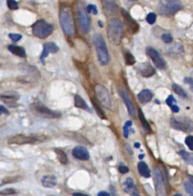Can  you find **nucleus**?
Listing matches in <instances>:
<instances>
[{
    "instance_id": "obj_1",
    "label": "nucleus",
    "mask_w": 193,
    "mask_h": 196,
    "mask_svg": "<svg viewBox=\"0 0 193 196\" xmlns=\"http://www.w3.org/2000/svg\"><path fill=\"white\" fill-rule=\"evenodd\" d=\"M60 22L62 31L65 34L72 37L76 33V24L73 15V11L69 6L62 5L60 9Z\"/></svg>"
},
{
    "instance_id": "obj_2",
    "label": "nucleus",
    "mask_w": 193,
    "mask_h": 196,
    "mask_svg": "<svg viewBox=\"0 0 193 196\" xmlns=\"http://www.w3.org/2000/svg\"><path fill=\"white\" fill-rule=\"evenodd\" d=\"M107 37L114 45H119L123 37V24L120 19H110L107 26Z\"/></svg>"
},
{
    "instance_id": "obj_3",
    "label": "nucleus",
    "mask_w": 193,
    "mask_h": 196,
    "mask_svg": "<svg viewBox=\"0 0 193 196\" xmlns=\"http://www.w3.org/2000/svg\"><path fill=\"white\" fill-rule=\"evenodd\" d=\"M93 43L94 45H95L100 64L102 66L107 65L110 61V56H109L107 46H106V43L104 41L103 37H102L100 34H96L95 36L93 37Z\"/></svg>"
},
{
    "instance_id": "obj_4",
    "label": "nucleus",
    "mask_w": 193,
    "mask_h": 196,
    "mask_svg": "<svg viewBox=\"0 0 193 196\" xmlns=\"http://www.w3.org/2000/svg\"><path fill=\"white\" fill-rule=\"evenodd\" d=\"M48 139V137L44 135H32V136H27V135H15L11 137L10 139H8V144H17V146H22V144H37L44 142Z\"/></svg>"
},
{
    "instance_id": "obj_5",
    "label": "nucleus",
    "mask_w": 193,
    "mask_h": 196,
    "mask_svg": "<svg viewBox=\"0 0 193 196\" xmlns=\"http://www.w3.org/2000/svg\"><path fill=\"white\" fill-rule=\"evenodd\" d=\"M77 19L80 23V27L81 31L85 34H87L91 29V18L89 17V13L87 9H85L83 4L78 2L77 5Z\"/></svg>"
},
{
    "instance_id": "obj_6",
    "label": "nucleus",
    "mask_w": 193,
    "mask_h": 196,
    "mask_svg": "<svg viewBox=\"0 0 193 196\" xmlns=\"http://www.w3.org/2000/svg\"><path fill=\"white\" fill-rule=\"evenodd\" d=\"M32 31H33V34L37 37L44 39L46 37H48L50 34L53 33L54 27L51 24H49V23H47L45 20L40 19V20H37V22L33 24Z\"/></svg>"
},
{
    "instance_id": "obj_7",
    "label": "nucleus",
    "mask_w": 193,
    "mask_h": 196,
    "mask_svg": "<svg viewBox=\"0 0 193 196\" xmlns=\"http://www.w3.org/2000/svg\"><path fill=\"white\" fill-rule=\"evenodd\" d=\"M31 110L34 112L35 116L47 118V119H55V118H60V113L51 110L50 108L45 106L44 104L41 103L40 101H35L31 105Z\"/></svg>"
},
{
    "instance_id": "obj_8",
    "label": "nucleus",
    "mask_w": 193,
    "mask_h": 196,
    "mask_svg": "<svg viewBox=\"0 0 193 196\" xmlns=\"http://www.w3.org/2000/svg\"><path fill=\"white\" fill-rule=\"evenodd\" d=\"M154 173V184L157 196H166V184L164 181V174L159 167H155L153 169Z\"/></svg>"
},
{
    "instance_id": "obj_9",
    "label": "nucleus",
    "mask_w": 193,
    "mask_h": 196,
    "mask_svg": "<svg viewBox=\"0 0 193 196\" xmlns=\"http://www.w3.org/2000/svg\"><path fill=\"white\" fill-rule=\"evenodd\" d=\"M182 9V4L179 1H161L158 6V11L164 17L175 14Z\"/></svg>"
},
{
    "instance_id": "obj_10",
    "label": "nucleus",
    "mask_w": 193,
    "mask_h": 196,
    "mask_svg": "<svg viewBox=\"0 0 193 196\" xmlns=\"http://www.w3.org/2000/svg\"><path fill=\"white\" fill-rule=\"evenodd\" d=\"M95 92H96V96L98 98V101H100L104 107L108 109H112L113 105H112L111 97H110V94L108 92V90L106 89V87H104L102 84L98 83L95 85Z\"/></svg>"
},
{
    "instance_id": "obj_11",
    "label": "nucleus",
    "mask_w": 193,
    "mask_h": 196,
    "mask_svg": "<svg viewBox=\"0 0 193 196\" xmlns=\"http://www.w3.org/2000/svg\"><path fill=\"white\" fill-rule=\"evenodd\" d=\"M170 125L184 132H192L193 131V121L188 118H172L170 120Z\"/></svg>"
},
{
    "instance_id": "obj_12",
    "label": "nucleus",
    "mask_w": 193,
    "mask_h": 196,
    "mask_svg": "<svg viewBox=\"0 0 193 196\" xmlns=\"http://www.w3.org/2000/svg\"><path fill=\"white\" fill-rule=\"evenodd\" d=\"M146 54H147V56L152 60V61L154 62V64L157 68H159L161 70H164L166 68L165 60H164V57L161 56L160 53L156 49L152 48V47H147Z\"/></svg>"
},
{
    "instance_id": "obj_13",
    "label": "nucleus",
    "mask_w": 193,
    "mask_h": 196,
    "mask_svg": "<svg viewBox=\"0 0 193 196\" xmlns=\"http://www.w3.org/2000/svg\"><path fill=\"white\" fill-rule=\"evenodd\" d=\"M118 91H119L120 96L121 97V99H123V101H124L125 105H126L129 115L134 118V117L136 116L135 105H134L133 101H132V99H131V98H130L128 92H127L125 89L121 88V87H119V88H118Z\"/></svg>"
},
{
    "instance_id": "obj_14",
    "label": "nucleus",
    "mask_w": 193,
    "mask_h": 196,
    "mask_svg": "<svg viewBox=\"0 0 193 196\" xmlns=\"http://www.w3.org/2000/svg\"><path fill=\"white\" fill-rule=\"evenodd\" d=\"M121 14H123L124 22L126 23V25L129 28V30L131 31L132 33L136 34L138 31H139V29H140V27H139V25H138V23L135 20H134V19L131 17V15H130L127 13V11H125V10H123V9L121 10Z\"/></svg>"
},
{
    "instance_id": "obj_15",
    "label": "nucleus",
    "mask_w": 193,
    "mask_h": 196,
    "mask_svg": "<svg viewBox=\"0 0 193 196\" xmlns=\"http://www.w3.org/2000/svg\"><path fill=\"white\" fill-rule=\"evenodd\" d=\"M58 47L56 43L54 42H47L45 43L44 45H43V51H42V55L40 56V60L42 61V63L44 64V60L48 57V55L50 53H57L58 52Z\"/></svg>"
},
{
    "instance_id": "obj_16",
    "label": "nucleus",
    "mask_w": 193,
    "mask_h": 196,
    "mask_svg": "<svg viewBox=\"0 0 193 196\" xmlns=\"http://www.w3.org/2000/svg\"><path fill=\"white\" fill-rule=\"evenodd\" d=\"M72 154L76 159L77 160H81V161H86L90 158V154L88 150L86 149L84 146H77L73 149Z\"/></svg>"
},
{
    "instance_id": "obj_17",
    "label": "nucleus",
    "mask_w": 193,
    "mask_h": 196,
    "mask_svg": "<svg viewBox=\"0 0 193 196\" xmlns=\"http://www.w3.org/2000/svg\"><path fill=\"white\" fill-rule=\"evenodd\" d=\"M137 69L143 78H150L155 74V69L149 63H141L138 66Z\"/></svg>"
},
{
    "instance_id": "obj_18",
    "label": "nucleus",
    "mask_w": 193,
    "mask_h": 196,
    "mask_svg": "<svg viewBox=\"0 0 193 196\" xmlns=\"http://www.w3.org/2000/svg\"><path fill=\"white\" fill-rule=\"evenodd\" d=\"M41 184L45 187H55L57 186V181L56 176L54 175H45L41 179Z\"/></svg>"
},
{
    "instance_id": "obj_19",
    "label": "nucleus",
    "mask_w": 193,
    "mask_h": 196,
    "mask_svg": "<svg viewBox=\"0 0 193 196\" xmlns=\"http://www.w3.org/2000/svg\"><path fill=\"white\" fill-rule=\"evenodd\" d=\"M153 98V94L150 90L148 89H143L139 93L138 95V100H139L141 103H149Z\"/></svg>"
},
{
    "instance_id": "obj_20",
    "label": "nucleus",
    "mask_w": 193,
    "mask_h": 196,
    "mask_svg": "<svg viewBox=\"0 0 193 196\" xmlns=\"http://www.w3.org/2000/svg\"><path fill=\"white\" fill-rule=\"evenodd\" d=\"M8 50L10 51L11 54L15 55L19 57H26V52L25 49L22 48L20 46H14V45H9L8 46Z\"/></svg>"
},
{
    "instance_id": "obj_21",
    "label": "nucleus",
    "mask_w": 193,
    "mask_h": 196,
    "mask_svg": "<svg viewBox=\"0 0 193 196\" xmlns=\"http://www.w3.org/2000/svg\"><path fill=\"white\" fill-rule=\"evenodd\" d=\"M138 171L141 174V176H143L144 178H149L151 175L150 169L148 168L147 164L144 162H140L138 164Z\"/></svg>"
},
{
    "instance_id": "obj_22",
    "label": "nucleus",
    "mask_w": 193,
    "mask_h": 196,
    "mask_svg": "<svg viewBox=\"0 0 193 196\" xmlns=\"http://www.w3.org/2000/svg\"><path fill=\"white\" fill-rule=\"evenodd\" d=\"M103 10L107 14H112L117 11V5L113 1H102Z\"/></svg>"
},
{
    "instance_id": "obj_23",
    "label": "nucleus",
    "mask_w": 193,
    "mask_h": 196,
    "mask_svg": "<svg viewBox=\"0 0 193 196\" xmlns=\"http://www.w3.org/2000/svg\"><path fill=\"white\" fill-rule=\"evenodd\" d=\"M75 106L80 109H85V110L90 111V109L88 107L87 103H85V101L82 99L80 95H76L75 96Z\"/></svg>"
},
{
    "instance_id": "obj_24",
    "label": "nucleus",
    "mask_w": 193,
    "mask_h": 196,
    "mask_svg": "<svg viewBox=\"0 0 193 196\" xmlns=\"http://www.w3.org/2000/svg\"><path fill=\"white\" fill-rule=\"evenodd\" d=\"M139 118H140L141 126L143 127L144 131L147 132V133H150V132H151V126H150V124H149L148 121H146V119L144 118L143 113V111L141 110V109H139Z\"/></svg>"
},
{
    "instance_id": "obj_25",
    "label": "nucleus",
    "mask_w": 193,
    "mask_h": 196,
    "mask_svg": "<svg viewBox=\"0 0 193 196\" xmlns=\"http://www.w3.org/2000/svg\"><path fill=\"white\" fill-rule=\"evenodd\" d=\"M55 152H56V154L57 156L58 161H60L62 164H66L67 162H68V158H67V155L65 152L63 150L60 149V148H55Z\"/></svg>"
},
{
    "instance_id": "obj_26",
    "label": "nucleus",
    "mask_w": 193,
    "mask_h": 196,
    "mask_svg": "<svg viewBox=\"0 0 193 196\" xmlns=\"http://www.w3.org/2000/svg\"><path fill=\"white\" fill-rule=\"evenodd\" d=\"M175 103H176V100L174 99V97L171 96V95L167 97V99H166V104L171 108V110L174 112V113H178L180 109H179V107H178V105L175 104Z\"/></svg>"
},
{
    "instance_id": "obj_27",
    "label": "nucleus",
    "mask_w": 193,
    "mask_h": 196,
    "mask_svg": "<svg viewBox=\"0 0 193 196\" xmlns=\"http://www.w3.org/2000/svg\"><path fill=\"white\" fill-rule=\"evenodd\" d=\"M184 186L187 190V192L189 195L193 196V176H189V177H188V180L184 182Z\"/></svg>"
},
{
    "instance_id": "obj_28",
    "label": "nucleus",
    "mask_w": 193,
    "mask_h": 196,
    "mask_svg": "<svg viewBox=\"0 0 193 196\" xmlns=\"http://www.w3.org/2000/svg\"><path fill=\"white\" fill-rule=\"evenodd\" d=\"M123 187L125 192H130L132 190L135 189V185H134V181L132 178H127L123 183Z\"/></svg>"
},
{
    "instance_id": "obj_29",
    "label": "nucleus",
    "mask_w": 193,
    "mask_h": 196,
    "mask_svg": "<svg viewBox=\"0 0 193 196\" xmlns=\"http://www.w3.org/2000/svg\"><path fill=\"white\" fill-rule=\"evenodd\" d=\"M91 101H92V103H93V106H94V108H95V110L97 111V113H98V115L100 116L101 119H105V114H104V112H103V110L100 108V104H98L97 101H96V100L94 99V98H91Z\"/></svg>"
},
{
    "instance_id": "obj_30",
    "label": "nucleus",
    "mask_w": 193,
    "mask_h": 196,
    "mask_svg": "<svg viewBox=\"0 0 193 196\" xmlns=\"http://www.w3.org/2000/svg\"><path fill=\"white\" fill-rule=\"evenodd\" d=\"M172 89H173V91H174L177 95H179L180 97H182V98H187V93H186V91L181 87L180 85H178V84H173L172 85Z\"/></svg>"
},
{
    "instance_id": "obj_31",
    "label": "nucleus",
    "mask_w": 193,
    "mask_h": 196,
    "mask_svg": "<svg viewBox=\"0 0 193 196\" xmlns=\"http://www.w3.org/2000/svg\"><path fill=\"white\" fill-rule=\"evenodd\" d=\"M124 60H125V63L127 65H134L136 63L135 57H134L133 55L130 52H128V51H126L124 54Z\"/></svg>"
},
{
    "instance_id": "obj_32",
    "label": "nucleus",
    "mask_w": 193,
    "mask_h": 196,
    "mask_svg": "<svg viewBox=\"0 0 193 196\" xmlns=\"http://www.w3.org/2000/svg\"><path fill=\"white\" fill-rule=\"evenodd\" d=\"M179 155L182 156L183 159L186 161V162H187L188 164H193V155L187 153L186 150H181V151H179Z\"/></svg>"
},
{
    "instance_id": "obj_33",
    "label": "nucleus",
    "mask_w": 193,
    "mask_h": 196,
    "mask_svg": "<svg viewBox=\"0 0 193 196\" xmlns=\"http://www.w3.org/2000/svg\"><path fill=\"white\" fill-rule=\"evenodd\" d=\"M161 40H163L164 43H166V44H169V43H171L172 40H173V37L170 34H164L163 36H161Z\"/></svg>"
},
{
    "instance_id": "obj_34",
    "label": "nucleus",
    "mask_w": 193,
    "mask_h": 196,
    "mask_svg": "<svg viewBox=\"0 0 193 196\" xmlns=\"http://www.w3.org/2000/svg\"><path fill=\"white\" fill-rule=\"evenodd\" d=\"M156 18H157V15L154 14V13H149L146 17V21L149 23V24H154L155 21H156Z\"/></svg>"
},
{
    "instance_id": "obj_35",
    "label": "nucleus",
    "mask_w": 193,
    "mask_h": 196,
    "mask_svg": "<svg viewBox=\"0 0 193 196\" xmlns=\"http://www.w3.org/2000/svg\"><path fill=\"white\" fill-rule=\"evenodd\" d=\"M86 9H87V11L89 14H98V9H97V6L96 5H93V4H89L86 7Z\"/></svg>"
},
{
    "instance_id": "obj_36",
    "label": "nucleus",
    "mask_w": 193,
    "mask_h": 196,
    "mask_svg": "<svg viewBox=\"0 0 193 196\" xmlns=\"http://www.w3.org/2000/svg\"><path fill=\"white\" fill-rule=\"evenodd\" d=\"M7 5L11 10H17L18 9V3L17 1H14V0H8Z\"/></svg>"
},
{
    "instance_id": "obj_37",
    "label": "nucleus",
    "mask_w": 193,
    "mask_h": 196,
    "mask_svg": "<svg viewBox=\"0 0 193 196\" xmlns=\"http://www.w3.org/2000/svg\"><path fill=\"white\" fill-rule=\"evenodd\" d=\"M132 125V121H128L125 123V124L123 125V135L125 138H128V128Z\"/></svg>"
},
{
    "instance_id": "obj_38",
    "label": "nucleus",
    "mask_w": 193,
    "mask_h": 196,
    "mask_svg": "<svg viewBox=\"0 0 193 196\" xmlns=\"http://www.w3.org/2000/svg\"><path fill=\"white\" fill-rule=\"evenodd\" d=\"M186 144L190 150H193V136H187L186 138Z\"/></svg>"
},
{
    "instance_id": "obj_39",
    "label": "nucleus",
    "mask_w": 193,
    "mask_h": 196,
    "mask_svg": "<svg viewBox=\"0 0 193 196\" xmlns=\"http://www.w3.org/2000/svg\"><path fill=\"white\" fill-rule=\"evenodd\" d=\"M9 37H10L13 41L17 42V41H19V40H20V39L22 38V36H21L20 34H9Z\"/></svg>"
},
{
    "instance_id": "obj_40",
    "label": "nucleus",
    "mask_w": 193,
    "mask_h": 196,
    "mask_svg": "<svg viewBox=\"0 0 193 196\" xmlns=\"http://www.w3.org/2000/svg\"><path fill=\"white\" fill-rule=\"evenodd\" d=\"M15 193H17V191L13 189H7V190H1L2 195H11V194H15Z\"/></svg>"
},
{
    "instance_id": "obj_41",
    "label": "nucleus",
    "mask_w": 193,
    "mask_h": 196,
    "mask_svg": "<svg viewBox=\"0 0 193 196\" xmlns=\"http://www.w3.org/2000/svg\"><path fill=\"white\" fill-rule=\"evenodd\" d=\"M21 178H5L3 180V181L1 182V186H3V185H6L7 183H11V182H15V181H17V180H20Z\"/></svg>"
},
{
    "instance_id": "obj_42",
    "label": "nucleus",
    "mask_w": 193,
    "mask_h": 196,
    "mask_svg": "<svg viewBox=\"0 0 193 196\" xmlns=\"http://www.w3.org/2000/svg\"><path fill=\"white\" fill-rule=\"evenodd\" d=\"M184 82L189 85L190 89L193 90V78H184Z\"/></svg>"
},
{
    "instance_id": "obj_43",
    "label": "nucleus",
    "mask_w": 193,
    "mask_h": 196,
    "mask_svg": "<svg viewBox=\"0 0 193 196\" xmlns=\"http://www.w3.org/2000/svg\"><path fill=\"white\" fill-rule=\"evenodd\" d=\"M119 171L121 172V173L125 174V173H127V172L129 171V168H128L126 166H123V164H121V166L119 167Z\"/></svg>"
},
{
    "instance_id": "obj_44",
    "label": "nucleus",
    "mask_w": 193,
    "mask_h": 196,
    "mask_svg": "<svg viewBox=\"0 0 193 196\" xmlns=\"http://www.w3.org/2000/svg\"><path fill=\"white\" fill-rule=\"evenodd\" d=\"M0 111H1V113H4V114H9V110L5 106H3V105L0 106Z\"/></svg>"
},
{
    "instance_id": "obj_45",
    "label": "nucleus",
    "mask_w": 193,
    "mask_h": 196,
    "mask_svg": "<svg viewBox=\"0 0 193 196\" xmlns=\"http://www.w3.org/2000/svg\"><path fill=\"white\" fill-rule=\"evenodd\" d=\"M98 196H111L108 192H106V191H100V192H98Z\"/></svg>"
},
{
    "instance_id": "obj_46",
    "label": "nucleus",
    "mask_w": 193,
    "mask_h": 196,
    "mask_svg": "<svg viewBox=\"0 0 193 196\" xmlns=\"http://www.w3.org/2000/svg\"><path fill=\"white\" fill-rule=\"evenodd\" d=\"M73 196H88V195L80 193V192H75V193H73Z\"/></svg>"
},
{
    "instance_id": "obj_47",
    "label": "nucleus",
    "mask_w": 193,
    "mask_h": 196,
    "mask_svg": "<svg viewBox=\"0 0 193 196\" xmlns=\"http://www.w3.org/2000/svg\"><path fill=\"white\" fill-rule=\"evenodd\" d=\"M140 146H141V144H140L139 143H136V144H135V147H136V148H140Z\"/></svg>"
},
{
    "instance_id": "obj_48",
    "label": "nucleus",
    "mask_w": 193,
    "mask_h": 196,
    "mask_svg": "<svg viewBox=\"0 0 193 196\" xmlns=\"http://www.w3.org/2000/svg\"><path fill=\"white\" fill-rule=\"evenodd\" d=\"M98 26H100V27H103V24H102L101 21H98Z\"/></svg>"
},
{
    "instance_id": "obj_49",
    "label": "nucleus",
    "mask_w": 193,
    "mask_h": 196,
    "mask_svg": "<svg viewBox=\"0 0 193 196\" xmlns=\"http://www.w3.org/2000/svg\"><path fill=\"white\" fill-rule=\"evenodd\" d=\"M143 155H140V159H143Z\"/></svg>"
},
{
    "instance_id": "obj_50",
    "label": "nucleus",
    "mask_w": 193,
    "mask_h": 196,
    "mask_svg": "<svg viewBox=\"0 0 193 196\" xmlns=\"http://www.w3.org/2000/svg\"><path fill=\"white\" fill-rule=\"evenodd\" d=\"M174 196H182V195H181V194H179V193H177V194H175Z\"/></svg>"
}]
</instances>
